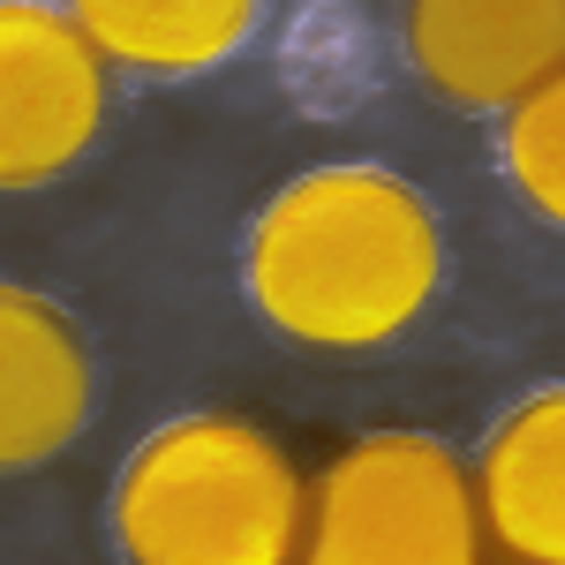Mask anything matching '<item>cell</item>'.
I'll use <instances>...</instances> for the list:
<instances>
[{
    "mask_svg": "<svg viewBox=\"0 0 565 565\" xmlns=\"http://www.w3.org/2000/svg\"><path fill=\"white\" fill-rule=\"evenodd\" d=\"M114 543L143 565H287L309 543V482L257 423L181 415L129 452Z\"/></svg>",
    "mask_w": 565,
    "mask_h": 565,
    "instance_id": "2",
    "label": "cell"
},
{
    "mask_svg": "<svg viewBox=\"0 0 565 565\" xmlns=\"http://www.w3.org/2000/svg\"><path fill=\"white\" fill-rule=\"evenodd\" d=\"M482 535L476 468L423 430L354 437L309 482V543L317 565H476Z\"/></svg>",
    "mask_w": 565,
    "mask_h": 565,
    "instance_id": "3",
    "label": "cell"
},
{
    "mask_svg": "<svg viewBox=\"0 0 565 565\" xmlns=\"http://www.w3.org/2000/svg\"><path fill=\"white\" fill-rule=\"evenodd\" d=\"M505 174L551 226H565V68L505 106Z\"/></svg>",
    "mask_w": 565,
    "mask_h": 565,
    "instance_id": "9",
    "label": "cell"
},
{
    "mask_svg": "<svg viewBox=\"0 0 565 565\" xmlns=\"http://www.w3.org/2000/svg\"><path fill=\"white\" fill-rule=\"evenodd\" d=\"M407 61L437 98L505 114L565 68V0H407Z\"/></svg>",
    "mask_w": 565,
    "mask_h": 565,
    "instance_id": "5",
    "label": "cell"
},
{
    "mask_svg": "<svg viewBox=\"0 0 565 565\" xmlns=\"http://www.w3.org/2000/svg\"><path fill=\"white\" fill-rule=\"evenodd\" d=\"M84 39L143 76H196L249 39L257 0H68Z\"/></svg>",
    "mask_w": 565,
    "mask_h": 565,
    "instance_id": "8",
    "label": "cell"
},
{
    "mask_svg": "<svg viewBox=\"0 0 565 565\" xmlns=\"http://www.w3.org/2000/svg\"><path fill=\"white\" fill-rule=\"evenodd\" d=\"M482 535L498 558L565 565V385L521 399L476 460Z\"/></svg>",
    "mask_w": 565,
    "mask_h": 565,
    "instance_id": "7",
    "label": "cell"
},
{
    "mask_svg": "<svg viewBox=\"0 0 565 565\" xmlns=\"http://www.w3.org/2000/svg\"><path fill=\"white\" fill-rule=\"evenodd\" d=\"M98 370L68 309L0 279V476L61 460L90 423Z\"/></svg>",
    "mask_w": 565,
    "mask_h": 565,
    "instance_id": "6",
    "label": "cell"
},
{
    "mask_svg": "<svg viewBox=\"0 0 565 565\" xmlns=\"http://www.w3.org/2000/svg\"><path fill=\"white\" fill-rule=\"evenodd\" d=\"M445 279L430 204L385 167H309L249 226V302L309 354L392 348Z\"/></svg>",
    "mask_w": 565,
    "mask_h": 565,
    "instance_id": "1",
    "label": "cell"
},
{
    "mask_svg": "<svg viewBox=\"0 0 565 565\" xmlns=\"http://www.w3.org/2000/svg\"><path fill=\"white\" fill-rule=\"evenodd\" d=\"M106 121V53L53 0H0V189L68 174Z\"/></svg>",
    "mask_w": 565,
    "mask_h": 565,
    "instance_id": "4",
    "label": "cell"
}]
</instances>
